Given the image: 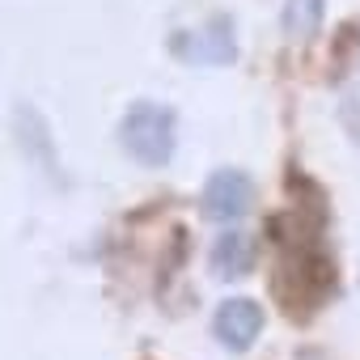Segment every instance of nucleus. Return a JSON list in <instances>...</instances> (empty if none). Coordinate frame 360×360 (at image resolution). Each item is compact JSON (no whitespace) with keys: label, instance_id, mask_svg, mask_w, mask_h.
<instances>
[{"label":"nucleus","instance_id":"nucleus-4","mask_svg":"<svg viewBox=\"0 0 360 360\" xmlns=\"http://www.w3.org/2000/svg\"><path fill=\"white\" fill-rule=\"evenodd\" d=\"M13 136H18L22 157L47 178L51 187H60V183H64V165H60V153H56V140H51V123L43 119L39 106L22 102V106L13 110Z\"/></svg>","mask_w":360,"mask_h":360},{"label":"nucleus","instance_id":"nucleus-5","mask_svg":"<svg viewBox=\"0 0 360 360\" xmlns=\"http://www.w3.org/2000/svg\"><path fill=\"white\" fill-rule=\"evenodd\" d=\"M255 204V183L242 174V169H217L208 183H204V195H200V208L208 221L217 225H229V221H242Z\"/></svg>","mask_w":360,"mask_h":360},{"label":"nucleus","instance_id":"nucleus-3","mask_svg":"<svg viewBox=\"0 0 360 360\" xmlns=\"http://www.w3.org/2000/svg\"><path fill=\"white\" fill-rule=\"evenodd\" d=\"M174 60H183L191 68H225L238 60V39H233V22L229 18H208L195 30H178L169 39Z\"/></svg>","mask_w":360,"mask_h":360},{"label":"nucleus","instance_id":"nucleus-1","mask_svg":"<svg viewBox=\"0 0 360 360\" xmlns=\"http://www.w3.org/2000/svg\"><path fill=\"white\" fill-rule=\"evenodd\" d=\"M288 233L271 221L276 233V276H271V292L276 301L288 309V318H309L318 314L335 288H339V271H335V255L322 246L326 238V195L318 191L314 204H297L288 217Z\"/></svg>","mask_w":360,"mask_h":360},{"label":"nucleus","instance_id":"nucleus-8","mask_svg":"<svg viewBox=\"0 0 360 360\" xmlns=\"http://www.w3.org/2000/svg\"><path fill=\"white\" fill-rule=\"evenodd\" d=\"M326 18V0H284V34L288 39H314Z\"/></svg>","mask_w":360,"mask_h":360},{"label":"nucleus","instance_id":"nucleus-2","mask_svg":"<svg viewBox=\"0 0 360 360\" xmlns=\"http://www.w3.org/2000/svg\"><path fill=\"white\" fill-rule=\"evenodd\" d=\"M119 148L148 169H161L174 161L178 148V115L165 102H131L119 119Z\"/></svg>","mask_w":360,"mask_h":360},{"label":"nucleus","instance_id":"nucleus-6","mask_svg":"<svg viewBox=\"0 0 360 360\" xmlns=\"http://www.w3.org/2000/svg\"><path fill=\"white\" fill-rule=\"evenodd\" d=\"M212 335L229 352H250L255 339L263 335V305L255 297H229L212 314Z\"/></svg>","mask_w":360,"mask_h":360},{"label":"nucleus","instance_id":"nucleus-7","mask_svg":"<svg viewBox=\"0 0 360 360\" xmlns=\"http://www.w3.org/2000/svg\"><path fill=\"white\" fill-rule=\"evenodd\" d=\"M255 263H259V246H255V238H250V233L229 229V233H221V238L212 242L208 267H212V276H217V280H242V276H250V271H255Z\"/></svg>","mask_w":360,"mask_h":360}]
</instances>
